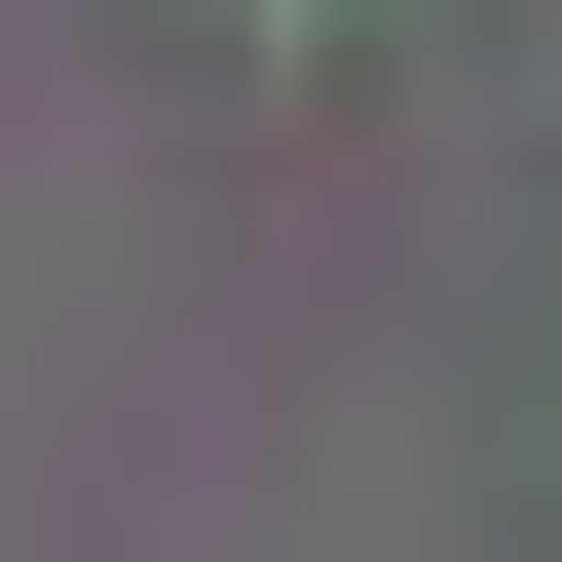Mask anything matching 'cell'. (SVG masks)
<instances>
[{
  "instance_id": "obj_1",
  "label": "cell",
  "mask_w": 562,
  "mask_h": 562,
  "mask_svg": "<svg viewBox=\"0 0 562 562\" xmlns=\"http://www.w3.org/2000/svg\"><path fill=\"white\" fill-rule=\"evenodd\" d=\"M225 38H338V0H225Z\"/></svg>"
}]
</instances>
